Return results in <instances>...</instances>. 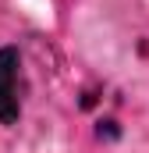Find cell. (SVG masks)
Listing matches in <instances>:
<instances>
[{"label":"cell","mask_w":149,"mask_h":153,"mask_svg":"<svg viewBox=\"0 0 149 153\" xmlns=\"http://www.w3.org/2000/svg\"><path fill=\"white\" fill-rule=\"evenodd\" d=\"M21 96H25V75H21V57L14 46L0 50V125H14L21 114Z\"/></svg>","instance_id":"6da1fadb"}]
</instances>
